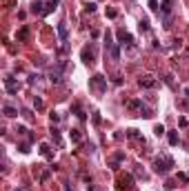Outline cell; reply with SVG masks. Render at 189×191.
<instances>
[{"instance_id": "6da1fadb", "label": "cell", "mask_w": 189, "mask_h": 191, "mask_svg": "<svg viewBox=\"0 0 189 191\" xmlns=\"http://www.w3.org/2000/svg\"><path fill=\"white\" fill-rule=\"evenodd\" d=\"M171 167H174V160L169 156H162V158H156L154 160V171L156 173H167Z\"/></svg>"}, {"instance_id": "7a4b0ae2", "label": "cell", "mask_w": 189, "mask_h": 191, "mask_svg": "<svg viewBox=\"0 0 189 191\" xmlns=\"http://www.w3.org/2000/svg\"><path fill=\"white\" fill-rule=\"evenodd\" d=\"M105 47L109 49V56H111V60H120V49H118V44L111 40V34H109V31L105 34Z\"/></svg>"}, {"instance_id": "3957f363", "label": "cell", "mask_w": 189, "mask_h": 191, "mask_svg": "<svg viewBox=\"0 0 189 191\" xmlns=\"http://www.w3.org/2000/svg\"><path fill=\"white\" fill-rule=\"evenodd\" d=\"M91 87H93V89H98V91L102 93V91L107 89V78H105V76H100V74H96V76L91 78Z\"/></svg>"}, {"instance_id": "277c9868", "label": "cell", "mask_w": 189, "mask_h": 191, "mask_svg": "<svg viewBox=\"0 0 189 191\" xmlns=\"http://www.w3.org/2000/svg\"><path fill=\"white\" fill-rule=\"evenodd\" d=\"M5 89H7V93H18L20 85H18L16 78H5Z\"/></svg>"}, {"instance_id": "5b68a950", "label": "cell", "mask_w": 189, "mask_h": 191, "mask_svg": "<svg viewBox=\"0 0 189 191\" xmlns=\"http://www.w3.org/2000/svg\"><path fill=\"white\" fill-rule=\"evenodd\" d=\"M62 69H65V62H62V65H58L56 69H51V71H49V80H51L54 85H58V82H60V74H62Z\"/></svg>"}, {"instance_id": "8992f818", "label": "cell", "mask_w": 189, "mask_h": 191, "mask_svg": "<svg viewBox=\"0 0 189 191\" xmlns=\"http://www.w3.org/2000/svg\"><path fill=\"white\" fill-rule=\"evenodd\" d=\"M138 82H140V87H145V89H151V87L156 85V80H154V76H143V78H140Z\"/></svg>"}, {"instance_id": "52a82bcc", "label": "cell", "mask_w": 189, "mask_h": 191, "mask_svg": "<svg viewBox=\"0 0 189 191\" xmlns=\"http://www.w3.org/2000/svg\"><path fill=\"white\" fill-rule=\"evenodd\" d=\"M3 111H5V116H7V118H16V116H18V109H16V107H11V105H5V107H3Z\"/></svg>"}, {"instance_id": "ba28073f", "label": "cell", "mask_w": 189, "mask_h": 191, "mask_svg": "<svg viewBox=\"0 0 189 191\" xmlns=\"http://www.w3.org/2000/svg\"><path fill=\"white\" fill-rule=\"evenodd\" d=\"M80 56H82V60H85V62H93V51L89 49V47H85Z\"/></svg>"}, {"instance_id": "9c48e42d", "label": "cell", "mask_w": 189, "mask_h": 191, "mask_svg": "<svg viewBox=\"0 0 189 191\" xmlns=\"http://www.w3.org/2000/svg\"><path fill=\"white\" fill-rule=\"evenodd\" d=\"M31 11H34V13H45V9H42V3H40V0H34V3H31Z\"/></svg>"}, {"instance_id": "30bf717a", "label": "cell", "mask_w": 189, "mask_h": 191, "mask_svg": "<svg viewBox=\"0 0 189 191\" xmlns=\"http://www.w3.org/2000/svg\"><path fill=\"white\" fill-rule=\"evenodd\" d=\"M167 140H169L171 147H176V145H178V133H176V131H169V133H167Z\"/></svg>"}, {"instance_id": "8fae6325", "label": "cell", "mask_w": 189, "mask_h": 191, "mask_svg": "<svg viewBox=\"0 0 189 191\" xmlns=\"http://www.w3.org/2000/svg\"><path fill=\"white\" fill-rule=\"evenodd\" d=\"M58 36H60V40H67V25H65V22L58 25Z\"/></svg>"}, {"instance_id": "7c38bea8", "label": "cell", "mask_w": 189, "mask_h": 191, "mask_svg": "<svg viewBox=\"0 0 189 191\" xmlns=\"http://www.w3.org/2000/svg\"><path fill=\"white\" fill-rule=\"evenodd\" d=\"M40 153H42L45 158H51V147H49V145H40Z\"/></svg>"}, {"instance_id": "4fadbf2b", "label": "cell", "mask_w": 189, "mask_h": 191, "mask_svg": "<svg viewBox=\"0 0 189 191\" xmlns=\"http://www.w3.org/2000/svg\"><path fill=\"white\" fill-rule=\"evenodd\" d=\"M80 140H82L80 131H78V129H71V142H80Z\"/></svg>"}, {"instance_id": "5bb4252c", "label": "cell", "mask_w": 189, "mask_h": 191, "mask_svg": "<svg viewBox=\"0 0 189 191\" xmlns=\"http://www.w3.org/2000/svg\"><path fill=\"white\" fill-rule=\"evenodd\" d=\"M131 182H134V178H131V176H129V173H127V176H123V178H120V184H123V187H129V184H131Z\"/></svg>"}, {"instance_id": "9a60e30c", "label": "cell", "mask_w": 189, "mask_h": 191, "mask_svg": "<svg viewBox=\"0 0 189 191\" xmlns=\"http://www.w3.org/2000/svg\"><path fill=\"white\" fill-rule=\"evenodd\" d=\"M171 11V0H162V13H169Z\"/></svg>"}, {"instance_id": "2e32d148", "label": "cell", "mask_w": 189, "mask_h": 191, "mask_svg": "<svg viewBox=\"0 0 189 191\" xmlns=\"http://www.w3.org/2000/svg\"><path fill=\"white\" fill-rule=\"evenodd\" d=\"M127 136H129V138H134V140H143V136H140L136 129H129V131H127Z\"/></svg>"}, {"instance_id": "e0dca14e", "label": "cell", "mask_w": 189, "mask_h": 191, "mask_svg": "<svg viewBox=\"0 0 189 191\" xmlns=\"http://www.w3.org/2000/svg\"><path fill=\"white\" fill-rule=\"evenodd\" d=\"M58 7V0H49V5H47V9H45V13H49V11H54Z\"/></svg>"}, {"instance_id": "ac0fdd59", "label": "cell", "mask_w": 189, "mask_h": 191, "mask_svg": "<svg viewBox=\"0 0 189 191\" xmlns=\"http://www.w3.org/2000/svg\"><path fill=\"white\" fill-rule=\"evenodd\" d=\"M138 29H140V31H149V20H140Z\"/></svg>"}, {"instance_id": "d6986e66", "label": "cell", "mask_w": 189, "mask_h": 191, "mask_svg": "<svg viewBox=\"0 0 189 191\" xmlns=\"http://www.w3.org/2000/svg\"><path fill=\"white\" fill-rule=\"evenodd\" d=\"M51 136H54V140H56V145H60V131H58L56 127H51Z\"/></svg>"}, {"instance_id": "ffe728a7", "label": "cell", "mask_w": 189, "mask_h": 191, "mask_svg": "<svg viewBox=\"0 0 189 191\" xmlns=\"http://www.w3.org/2000/svg\"><path fill=\"white\" fill-rule=\"evenodd\" d=\"M27 36H29L27 27H22V29H20V34H18V40H27Z\"/></svg>"}, {"instance_id": "44dd1931", "label": "cell", "mask_w": 189, "mask_h": 191, "mask_svg": "<svg viewBox=\"0 0 189 191\" xmlns=\"http://www.w3.org/2000/svg\"><path fill=\"white\" fill-rule=\"evenodd\" d=\"M154 133H156V136H162V133H165V127H162V125H156V127H154Z\"/></svg>"}, {"instance_id": "7402d4cb", "label": "cell", "mask_w": 189, "mask_h": 191, "mask_svg": "<svg viewBox=\"0 0 189 191\" xmlns=\"http://www.w3.org/2000/svg\"><path fill=\"white\" fill-rule=\"evenodd\" d=\"M34 107H36V109L40 111V109H42L45 105H42V100H40V98H34Z\"/></svg>"}, {"instance_id": "603a6c76", "label": "cell", "mask_w": 189, "mask_h": 191, "mask_svg": "<svg viewBox=\"0 0 189 191\" xmlns=\"http://www.w3.org/2000/svg\"><path fill=\"white\" fill-rule=\"evenodd\" d=\"M38 78H40L38 74H34V76H29V85H36V82H38Z\"/></svg>"}, {"instance_id": "cb8c5ba5", "label": "cell", "mask_w": 189, "mask_h": 191, "mask_svg": "<svg viewBox=\"0 0 189 191\" xmlns=\"http://www.w3.org/2000/svg\"><path fill=\"white\" fill-rule=\"evenodd\" d=\"M149 7L156 11V9H158V0H149Z\"/></svg>"}, {"instance_id": "d4e9b609", "label": "cell", "mask_w": 189, "mask_h": 191, "mask_svg": "<svg viewBox=\"0 0 189 191\" xmlns=\"http://www.w3.org/2000/svg\"><path fill=\"white\" fill-rule=\"evenodd\" d=\"M107 16H109V18H116V16H118V11H116V9H109V11H107Z\"/></svg>"}, {"instance_id": "484cf974", "label": "cell", "mask_w": 189, "mask_h": 191, "mask_svg": "<svg viewBox=\"0 0 189 191\" xmlns=\"http://www.w3.org/2000/svg\"><path fill=\"white\" fill-rule=\"evenodd\" d=\"M20 151H22V153H27V151H29V145H27V142H25V145H20Z\"/></svg>"}, {"instance_id": "4316f807", "label": "cell", "mask_w": 189, "mask_h": 191, "mask_svg": "<svg viewBox=\"0 0 189 191\" xmlns=\"http://www.w3.org/2000/svg\"><path fill=\"white\" fill-rule=\"evenodd\" d=\"M16 131H18V133H20V136H25V133H27V127H18V129H16Z\"/></svg>"}]
</instances>
